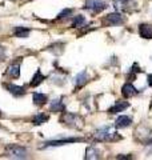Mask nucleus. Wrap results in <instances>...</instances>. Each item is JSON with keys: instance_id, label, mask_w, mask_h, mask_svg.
Instances as JSON below:
<instances>
[{"instance_id": "obj_7", "label": "nucleus", "mask_w": 152, "mask_h": 160, "mask_svg": "<svg viewBox=\"0 0 152 160\" xmlns=\"http://www.w3.org/2000/svg\"><path fill=\"white\" fill-rule=\"evenodd\" d=\"M76 142H82V139L72 138V139H63V140H49V142L44 143V146H42V148H44V147H59V146H64V144H71V143H76Z\"/></svg>"}, {"instance_id": "obj_1", "label": "nucleus", "mask_w": 152, "mask_h": 160, "mask_svg": "<svg viewBox=\"0 0 152 160\" xmlns=\"http://www.w3.org/2000/svg\"><path fill=\"white\" fill-rule=\"evenodd\" d=\"M121 139L115 131H112L109 127H103L99 131L95 132V140L96 142H116Z\"/></svg>"}, {"instance_id": "obj_22", "label": "nucleus", "mask_w": 152, "mask_h": 160, "mask_svg": "<svg viewBox=\"0 0 152 160\" xmlns=\"http://www.w3.org/2000/svg\"><path fill=\"white\" fill-rule=\"evenodd\" d=\"M84 23H85V18L83 16V15H79V16H75L73 22H72V28H78V27H82Z\"/></svg>"}, {"instance_id": "obj_25", "label": "nucleus", "mask_w": 152, "mask_h": 160, "mask_svg": "<svg viewBox=\"0 0 152 160\" xmlns=\"http://www.w3.org/2000/svg\"><path fill=\"white\" fill-rule=\"evenodd\" d=\"M4 59H6V48L0 46V62H3Z\"/></svg>"}, {"instance_id": "obj_15", "label": "nucleus", "mask_w": 152, "mask_h": 160, "mask_svg": "<svg viewBox=\"0 0 152 160\" xmlns=\"http://www.w3.org/2000/svg\"><path fill=\"white\" fill-rule=\"evenodd\" d=\"M64 104L62 102V99H55L53 102H51L49 104V111L51 112H63L64 111Z\"/></svg>"}, {"instance_id": "obj_6", "label": "nucleus", "mask_w": 152, "mask_h": 160, "mask_svg": "<svg viewBox=\"0 0 152 160\" xmlns=\"http://www.w3.org/2000/svg\"><path fill=\"white\" fill-rule=\"evenodd\" d=\"M84 8L89 9V11H92V12H100L107 8V4L104 2H100V0H87Z\"/></svg>"}, {"instance_id": "obj_8", "label": "nucleus", "mask_w": 152, "mask_h": 160, "mask_svg": "<svg viewBox=\"0 0 152 160\" xmlns=\"http://www.w3.org/2000/svg\"><path fill=\"white\" fill-rule=\"evenodd\" d=\"M114 7L118 11H127L135 7V2L134 0H114Z\"/></svg>"}, {"instance_id": "obj_21", "label": "nucleus", "mask_w": 152, "mask_h": 160, "mask_svg": "<svg viewBox=\"0 0 152 160\" xmlns=\"http://www.w3.org/2000/svg\"><path fill=\"white\" fill-rule=\"evenodd\" d=\"M100 152L99 149H96L95 147H88L87 152H85V159H99Z\"/></svg>"}, {"instance_id": "obj_19", "label": "nucleus", "mask_w": 152, "mask_h": 160, "mask_svg": "<svg viewBox=\"0 0 152 160\" xmlns=\"http://www.w3.org/2000/svg\"><path fill=\"white\" fill-rule=\"evenodd\" d=\"M33 104H36V106H43V104L47 103V95L44 93H33Z\"/></svg>"}, {"instance_id": "obj_5", "label": "nucleus", "mask_w": 152, "mask_h": 160, "mask_svg": "<svg viewBox=\"0 0 152 160\" xmlns=\"http://www.w3.org/2000/svg\"><path fill=\"white\" fill-rule=\"evenodd\" d=\"M124 23V18L120 13H109L103 19V24L105 26H120Z\"/></svg>"}, {"instance_id": "obj_16", "label": "nucleus", "mask_w": 152, "mask_h": 160, "mask_svg": "<svg viewBox=\"0 0 152 160\" xmlns=\"http://www.w3.org/2000/svg\"><path fill=\"white\" fill-rule=\"evenodd\" d=\"M128 106H129V104L127 103V102H118V103L115 104V106H112V107L108 109V112H109V113H112V115L119 113V112H123Z\"/></svg>"}, {"instance_id": "obj_24", "label": "nucleus", "mask_w": 152, "mask_h": 160, "mask_svg": "<svg viewBox=\"0 0 152 160\" xmlns=\"http://www.w3.org/2000/svg\"><path fill=\"white\" fill-rule=\"evenodd\" d=\"M71 13H72V9H69V8H65V9H63V11H62V12H60V13L58 15V18H59V19H64V18L69 16Z\"/></svg>"}, {"instance_id": "obj_23", "label": "nucleus", "mask_w": 152, "mask_h": 160, "mask_svg": "<svg viewBox=\"0 0 152 160\" xmlns=\"http://www.w3.org/2000/svg\"><path fill=\"white\" fill-rule=\"evenodd\" d=\"M59 47H64V46H63L62 43H55V44H52L51 47H48V51L52 52V53H55V55H60L63 51H62V49H58Z\"/></svg>"}, {"instance_id": "obj_18", "label": "nucleus", "mask_w": 152, "mask_h": 160, "mask_svg": "<svg viewBox=\"0 0 152 160\" xmlns=\"http://www.w3.org/2000/svg\"><path fill=\"white\" fill-rule=\"evenodd\" d=\"M13 33H15V36H16V38L24 39V38H28L29 29H28V28H25V27H15Z\"/></svg>"}, {"instance_id": "obj_9", "label": "nucleus", "mask_w": 152, "mask_h": 160, "mask_svg": "<svg viewBox=\"0 0 152 160\" xmlns=\"http://www.w3.org/2000/svg\"><path fill=\"white\" fill-rule=\"evenodd\" d=\"M4 88L16 98H20V96H23V95H25V89L23 87H20V86H15V84H4Z\"/></svg>"}, {"instance_id": "obj_26", "label": "nucleus", "mask_w": 152, "mask_h": 160, "mask_svg": "<svg viewBox=\"0 0 152 160\" xmlns=\"http://www.w3.org/2000/svg\"><path fill=\"white\" fill-rule=\"evenodd\" d=\"M147 82H148V86L152 87V73L148 75V78H147Z\"/></svg>"}, {"instance_id": "obj_20", "label": "nucleus", "mask_w": 152, "mask_h": 160, "mask_svg": "<svg viewBox=\"0 0 152 160\" xmlns=\"http://www.w3.org/2000/svg\"><path fill=\"white\" fill-rule=\"evenodd\" d=\"M48 119H49L48 115H45V113H39V115H36V116L32 119V123L35 124V126H40V124H44L45 122H48Z\"/></svg>"}, {"instance_id": "obj_3", "label": "nucleus", "mask_w": 152, "mask_h": 160, "mask_svg": "<svg viewBox=\"0 0 152 160\" xmlns=\"http://www.w3.org/2000/svg\"><path fill=\"white\" fill-rule=\"evenodd\" d=\"M6 151L8 152L9 156L15 159H25L28 156V149L25 147L18 146V144H9L6 148Z\"/></svg>"}, {"instance_id": "obj_12", "label": "nucleus", "mask_w": 152, "mask_h": 160, "mask_svg": "<svg viewBox=\"0 0 152 160\" xmlns=\"http://www.w3.org/2000/svg\"><path fill=\"white\" fill-rule=\"evenodd\" d=\"M7 75L11 76L12 79H18L20 76V60H18V63L15 62L7 69Z\"/></svg>"}, {"instance_id": "obj_14", "label": "nucleus", "mask_w": 152, "mask_h": 160, "mask_svg": "<svg viewBox=\"0 0 152 160\" xmlns=\"http://www.w3.org/2000/svg\"><path fill=\"white\" fill-rule=\"evenodd\" d=\"M139 33L143 39H152V26L151 24H140Z\"/></svg>"}, {"instance_id": "obj_11", "label": "nucleus", "mask_w": 152, "mask_h": 160, "mask_svg": "<svg viewBox=\"0 0 152 160\" xmlns=\"http://www.w3.org/2000/svg\"><path fill=\"white\" fill-rule=\"evenodd\" d=\"M138 92L139 91L134 87V84H131V83H125L123 88H121V95H123L124 98H132L135 95H138Z\"/></svg>"}, {"instance_id": "obj_13", "label": "nucleus", "mask_w": 152, "mask_h": 160, "mask_svg": "<svg viewBox=\"0 0 152 160\" xmlns=\"http://www.w3.org/2000/svg\"><path fill=\"white\" fill-rule=\"evenodd\" d=\"M88 80H89V76H88V73L87 71H82L78 76L75 78V84H76V88H82L83 86H85V84L88 83Z\"/></svg>"}, {"instance_id": "obj_4", "label": "nucleus", "mask_w": 152, "mask_h": 160, "mask_svg": "<svg viewBox=\"0 0 152 160\" xmlns=\"http://www.w3.org/2000/svg\"><path fill=\"white\" fill-rule=\"evenodd\" d=\"M79 122H82V118L78 116V115H75V113L64 112L63 116H62V123H64L65 126H68L71 128H78L80 126Z\"/></svg>"}, {"instance_id": "obj_2", "label": "nucleus", "mask_w": 152, "mask_h": 160, "mask_svg": "<svg viewBox=\"0 0 152 160\" xmlns=\"http://www.w3.org/2000/svg\"><path fill=\"white\" fill-rule=\"evenodd\" d=\"M135 136L139 140L140 143L145 144V146H149L152 144V129L145 127V126H139L135 131Z\"/></svg>"}, {"instance_id": "obj_10", "label": "nucleus", "mask_w": 152, "mask_h": 160, "mask_svg": "<svg viewBox=\"0 0 152 160\" xmlns=\"http://www.w3.org/2000/svg\"><path fill=\"white\" fill-rule=\"evenodd\" d=\"M131 124H132V118L127 116V115H121V116L116 119L115 127L116 128H127V127H129Z\"/></svg>"}, {"instance_id": "obj_17", "label": "nucleus", "mask_w": 152, "mask_h": 160, "mask_svg": "<svg viewBox=\"0 0 152 160\" xmlns=\"http://www.w3.org/2000/svg\"><path fill=\"white\" fill-rule=\"evenodd\" d=\"M43 80H45V76L42 73V71H40V69H38L36 73L33 75V78H32V80H31V83H29V86H31V87H38L39 84L43 82Z\"/></svg>"}, {"instance_id": "obj_27", "label": "nucleus", "mask_w": 152, "mask_h": 160, "mask_svg": "<svg viewBox=\"0 0 152 160\" xmlns=\"http://www.w3.org/2000/svg\"><path fill=\"white\" fill-rule=\"evenodd\" d=\"M2 116H3V115H2V112H0V118H2Z\"/></svg>"}]
</instances>
